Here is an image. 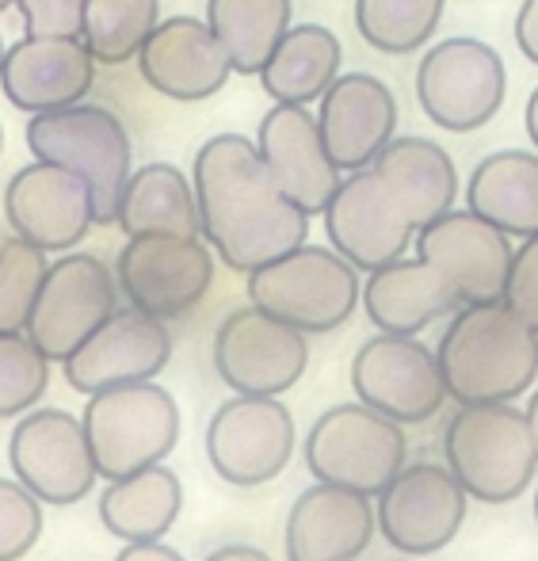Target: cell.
<instances>
[{"mask_svg":"<svg viewBox=\"0 0 538 561\" xmlns=\"http://www.w3.org/2000/svg\"><path fill=\"white\" fill-rule=\"evenodd\" d=\"M340 38L321 23H295L275 46L267 66L260 69V84L275 104H306L321 100L340 77Z\"/></svg>","mask_w":538,"mask_h":561,"instance_id":"29","label":"cell"},{"mask_svg":"<svg viewBox=\"0 0 538 561\" xmlns=\"http://www.w3.org/2000/svg\"><path fill=\"white\" fill-rule=\"evenodd\" d=\"M516 46L531 66H538V0H524L516 12Z\"/></svg>","mask_w":538,"mask_h":561,"instance_id":"39","label":"cell"},{"mask_svg":"<svg viewBox=\"0 0 538 561\" xmlns=\"http://www.w3.org/2000/svg\"><path fill=\"white\" fill-rule=\"evenodd\" d=\"M138 69L141 81L157 96L199 104V100H210L226 89L233 61H229L226 46L218 43L207 20L172 15V20L157 23V31L146 38L138 54Z\"/></svg>","mask_w":538,"mask_h":561,"instance_id":"20","label":"cell"},{"mask_svg":"<svg viewBox=\"0 0 538 561\" xmlns=\"http://www.w3.org/2000/svg\"><path fill=\"white\" fill-rule=\"evenodd\" d=\"M4 54H8V50H4V38H0V66H4Z\"/></svg>","mask_w":538,"mask_h":561,"instance_id":"44","label":"cell"},{"mask_svg":"<svg viewBox=\"0 0 538 561\" xmlns=\"http://www.w3.org/2000/svg\"><path fill=\"white\" fill-rule=\"evenodd\" d=\"M50 382V359L31 336L0 333V416L35 409Z\"/></svg>","mask_w":538,"mask_h":561,"instance_id":"35","label":"cell"},{"mask_svg":"<svg viewBox=\"0 0 538 561\" xmlns=\"http://www.w3.org/2000/svg\"><path fill=\"white\" fill-rule=\"evenodd\" d=\"M4 218L12 233L43 252H66L96 226V199L84 176L54 161L20 169L4 187Z\"/></svg>","mask_w":538,"mask_h":561,"instance_id":"17","label":"cell"},{"mask_svg":"<svg viewBox=\"0 0 538 561\" xmlns=\"http://www.w3.org/2000/svg\"><path fill=\"white\" fill-rule=\"evenodd\" d=\"M310 363V344L306 333L260 306L233 310L218 325L215 336V367L218 378L233 393H252V398H279Z\"/></svg>","mask_w":538,"mask_h":561,"instance_id":"10","label":"cell"},{"mask_svg":"<svg viewBox=\"0 0 538 561\" xmlns=\"http://www.w3.org/2000/svg\"><path fill=\"white\" fill-rule=\"evenodd\" d=\"M416 256L439 267L443 279L455 287L462 306L501 302L512 272V237L481 215L466 210H447L416 233Z\"/></svg>","mask_w":538,"mask_h":561,"instance_id":"18","label":"cell"},{"mask_svg":"<svg viewBox=\"0 0 538 561\" xmlns=\"http://www.w3.org/2000/svg\"><path fill=\"white\" fill-rule=\"evenodd\" d=\"M535 524H538V493H535Z\"/></svg>","mask_w":538,"mask_h":561,"instance_id":"47","label":"cell"},{"mask_svg":"<svg viewBox=\"0 0 538 561\" xmlns=\"http://www.w3.org/2000/svg\"><path fill=\"white\" fill-rule=\"evenodd\" d=\"M27 149L38 161H54L73 169L89 180L92 199H96V226L118 222L126 184H130V134L107 107L100 104H73L61 112L31 115L27 123Z\"/></svg>","mask_w":538,"mask_h":561,"instance_id":"5","label":"cell"},{"mask_svg":"<svg viewBox=\"0 0 538 561\" xmlns=\"http://www.w3.org/2000/svg\"><path fill=\"white\" fill-rule=\"evenodd\" d=\"M508 96V66L481 38L455 35L435 43L416 66V104L450 134L481 130Z\"/></svg>","mask_w":538,"mask_h":561,"instance_id":"7","label":"cell"},{"mask_svg":"<svg viewBox=\"0 0 538 561\" xmlns=\"http://www.w3.org/2000/svg\"><path fill=\"white\" fill-rule=\"evenodd\" d=\"M23 35L35 38H81L89 0H15Z\"/></svg>","mask_w":538,"mask_h":561,"instance_id":"37","label":"cell"},{"mask_svg":"<svg viewBox=\"0 0 538 561\" xmlns=\"http://www.w3.org/2000/svg\"><path fill=\"white\" fill-rule=\"evenodd\" d=\"M249 302L302 333H332L363 302L359 267L332 244H298L249 272Z\"/></svg>","mask_w":538,"mask_h":561,"instance_id":"4","label":"cell"},{"mask_svg":"<svg viewBox=\"0 0 538 561\" xmlns=\"http://www.w3.org/2000/svg\"><path fill=\"white\" fill-rule=\"evenodd\" d=\"M504 302L538 333V233L524 237V244H519L516 256H512Z\"/></svg>","mask_w":538,"mask_h":561,"instance_id":"38","label":"cell"},{"mask_svg":"<svg viewBox=\"0 0 538 561\" xmlns=\"http://www.w3.org/2000/svg\"><path fill=\"white\" fill-rule=\"evenodd\" d=\"M15 4V0H0V12H4V8H12Z\"/></svg>","mask_w":538,"mask_h":561,"instance_id":"45","label":"cell"},{"mask_svg":"<svg viewBox=\"0 0 538 561\" xmlns=\"http://www.w3.org/2000/svg\"><path fill=\"white\" fill-rule=\"evenodd\" d=\"M92 455L100 478L118 481L157 466L180 439V409L164 386L146 382L111 386L89 398L84 409Z\"/></svg>","mask_w":538,"mask_h":561,"instance_id":"6","label":"cell"},{"mask_svg":"<svg viewBox=\"0 0 538 561\" xmlns=\"http://www.w3.org/2000/svg\"><path fill=\"white\" fill-rule=\"evenodd\" d=\"M8 462L20 485L46 504H77L100 473L84 421L61 409H35L23 416L8 444Z\"/></svg>","mask_w":538,"mask_h":561,"instance_id":"16","label":"cell"},{"mask_svg":"<svg viewBox=\"0 0 538 561\" xmlns=\"http://www.w3.org/2000/svg\"><path fill=\"white\" fill-rule=\"evenodd\" d=\"M46 272H50V264H46V252L38 244L23 241L20 233L0 237V333L27 329Z\"/></svg>","mask_w":538,"mask_h":561,"instance_id":"34","label":"cell"},{"mask_svg":"<svg viewBox=\"0 0 538 561\" xmlns=\"http://www.w3.org/2000/svg\"><path fill=\"white\" fill-rule=\"evenodd\" d=\"M115 279L104 260L66 252L46 272L23 333L43 347L46 359L66 363L115 313Z\"/></svg>","mask_w":538,"mask_h":561,"instance_id":"14","label":"cell"},{"mask_svg":"<svg viewBox=\"0 0 538 561\" xmlns=\"http://www.w3.org/2000/svg\"><path fill=\"white\" fill-rule=\"evenodd\" d=\"M256 146L283 192L310 218L324 215L344 176H340V164L332 161L329 146H324L318 115H310L306 104H275L260 118Z\"/></svg>","mask_w":538,"mask_h":561,"instance_id":"22","label":"cell"},{"mask_svg":"<svg viewBox=\"0 0 538 561\" xmlns=\"http://www.w3.org/2000/svg\"><path fill=\"white\" fill-rule=\"evenodd\" d=\"M324 233L332 249L359 272H375L405 256L421 229L382 172L359 169L340 180L336 195L324 207Z\"/></svg>","mask_w":538,"mask_h":561,"instance_id":"9","label":"cell"},{"mask_svg":"<svg viewBox=\"0 0 538 561\" xmlns=\"http://www.w3.org/2000/svg\"><path fill=\"white\" fill-rule=\"evenodd\" d=\"M118 226H123L126 237H146V233L203 237L195 180H187L169 161H153L134 169L123 195V207H118Z\"/></svg>","mask_w":538,"mask_h":561,"instance_id":"28","label":"cell"},{"mask_svg":"<svg viewBox=\"0 0 538 561\" xmlns=\"http://www.w3.org/2000/svg\"><path fill=\"white\" fill-rule=\"evenodd\" d=\"M447 0H355L363 43L382 54H416L439 31Z\"/></svg>","mask_w":538,"mask_h":561,"instance_id":"33","label":"cell"},{"mask_svg":"<svg viewBox=\"0 0 538 561\" xmlns=\"http://www.w3.org/2000/svg\"><path fill=\"white\" fill-rule=\"evenodd\" d=\"M524 126H527V138H531V146L538 149V84H535L531 96H527V107H524Z\"/></svg>","mask_w":538,"mask_h":561,"instance_id":"42","label":"cell"},{"mask_svg":"<svg viewBox=\"0 0 538 561\" xmlns=\"http://www.w3.org/2000/svg\"><path fill=\"white\" fill-rule=\"evenodd\" d=\"M527 424H531V439H535V450H538V390L531 393V398H527Z\"/></svg>","mask_w":538,"mask_h":561,"instance_id":"43","label":"cell"},{"mask_svg":"<svg viewBox=\"0 0 538 561\" xmlns=\"http://www.w3.org/2000/svg\"><path fill=\"white\" fill-rule=\"evenodd\" d=\"M43 535L38 496L20 481L0 478V561H20Z\"/></svg>","mask_w":538,"mask_h":561,"instance_id":"36","label":"cell"},{"mask_svg":"<svg viewBox=\"0 0 538 561\" xmlns=\"http://www.w3.org/2000/svg\"><path fill=\"white\" fill-rule=\"evenodd\" d=\"M161 23V0H89L84 46L100 66H126Z\"/></svg>","mask_w":538,"mask_h":561,"instance_id":"32","label":"cell"},{"mask_svg":"<svg viewBox=\"0 0 538 561\" xmlns=\"http://www.w3.org/2000/svg\"><path fill=\"white\" fill-rule=\"evenodd\" d=\"M470 493L450 466L416 462L401 466L398 478L378 493V531L401 554H435L458 535Z\"/></svg>","mask_w":538,"mask_h":561,"instance_id":"15","label":"cell"},{"mask_svg":"<svg viewBox=\"0 0 538 561\" xmlns=\"http://www.w3.org/2000/svg\"><path fill=\"white\" fill-rule=\"evenodd\" d=\"M352 386L363 405L398 424H424L447 401L439 355L416 336L378 333L355 352Z\"/></svg>","mask_w":538,"mask_h":561,"instance_id":"11","label":"cell"},{"mask_svg":"<svg viewBox=\"0 0 538 561\" xmlns=\"http://www.w3.org/2000/svg\"><path fill=\"white\" fill-rule=\"evenodd\" d=\"M443 455L450 473L481 504H508L524 496L538 470L531 424L512 401L458 409L443 432Z\"/></svg>","mask_w":538,"mask_h":561,"instance_id":"3","label":"cell"},{"mask_svg":"<svg viewBox=\"0 0 538 561\" xmlns=\"http://www.w3.org/2000/svg\"><path fill=\"white\" fill-rule=\"evenodd\" d=\"M295 455V416L279 398L237 393L207 424V458L221 481L237 489L279 478Z\"/></svg>","mask_w":538,"mask_h":561,"instance_id":"13","label":"cell"},{"mask_svg":"<svg viewBox=\"0 0 538 561\" xmlns=\"http://www.w3.org/2000/svg\"><path fill=\"white\" fill-rule=\"evenodd\" d=\"M378 527L370 496L318 481L287 516V561H355Z\"/></svg>","mask_w":538,"mask_h":561,"instance_id":"24","label":"cell"},{"mask_svg":"<svg viewBox=\"0 0 538 561\" xmlns=\"http://www.w3.org/2000/svg\"><path fill=\"white\" fill-rule=\"evenodd\" d=\"M290 0H207V23L226 46L233 73L260 77L290 31Z\"/></svg>","mask_w":538,"mask_h":561,"instance_id":"31","label":"cell"},{"mask_svg":"<svg viewBox=\"0 0 538 561\" xmlns=\"http://www.w3.org/2000/svg\"><path fill=\"white\" fill-rule=\"evenodd\" d=\"M207 561H272V558H267L264 550L241 547V542H237V547H221V550H215V554H210Z\"/></svg>","mask_w":538,"mask_h":561,"instance_id":"41","label":"cell"},{"mask_svg":"<svg viewBox=\"0 0 538 561\" xmlns=\"http://www.w3.org/2000/svg\"><path fill=\"white\" fill-rule=\"evenodd\" d=\"M318 123L340 172H359L398 138V96L375 73H340L321 96Z\"/></svg>","mask_w":538,"mask_h":561,"instance_id":"23","label":"cell"},{"mask_svg":"<svg viewBox=\"0 0 538 561\" xmlns=\"http://www.w3.org/2000/svg\"><path fill=\"white\" fill-rule=\"evenodd\" d=\"M172 355V336L161 318L138 310H115L73 355L66 359V382L92 398L111 386L146 382L164 370Z\"/></svg>","mask_w":538,"mask_h":561,"instance_id":"19","label":"cell"},{"mask_svg":"<svg viewBox=\"0 0 538 561\" xmlns=\"http://www.w3.org/2000/svg\"><path fill=\"white\" fill-rule=\"evenodd\" d=\"M115 561H184V558L157 539V542H126V550Z\"/></svg>","mask_w":538,"mask_h":561,"instance_id":"40","label":"cell"},{"mask_svg":"<svg viewBox=\"0 0 538 561\" xmlns=\"http://www.w3.org/2000/svg\"><path fill=\"white\" fill-rule=\"evenodd\" d=\"M363 310L378 333L416 336L432 321L462 310V298L455 295L439 267H432L421 256H401L393 264H382L367 272L363 283Z\"/></svg>","mask_w":538,"mask_h":561,"instance_id":"25","label":"cell"},{"mask_svg":"<svg viewBox=\"0 0 538 561\" xmlns=\"http://www.w3.org/2000/svg\"><path fill=\"white\" fill-rule=\"evenodd\" d=\"M100 61L89 54L84 38H35L23 35L8 46L0 66V89L8 104L27 115L61 112L81 104L92 92Z\"/></svg>","mask_w":538,"mask_h":561,"instance_id":"21","label":"cell"},{"mask_svg":"<svg viewBox=\"0 0 538 561\" xmlns=\"http://www.w3.org/2000/svg\"><path fill=\"white\" fill-rule=\"evenodd\" d=\"M118 287L126 302L153 318H180L195 310L215 283V252L203 237L146 233L130 237L118 252Z\"/></svg>","mask_w":538,"mask_h":561,"instance_id":"12","label":"cell"},{"mask_svg":"<svg viewBox=\"0 0 538 561\" xmlns=\"http://www.w3.org/2000/svg\"><path fill=\"white\" fill-rule=\"evenodd\" d=\"M0 149H4V126H0Z\"/></svg>","mask_w":538,"mask_h":561,"instance_id":"46","label":"cell"},{"mask_svg":"<svg viewBox=\"0 0 538 561\" xmlns=\"http://www.w3.org/2000/svg\"><path fill=\"white\" fill-rule=\"evenodd\" d=\"M435 355L447 398L458 405L516 401L538 378V333L504 298L450 313Z\"/></svg>","mask_w":538,"mask_h":561,"instance_id":"2","label":"cell"},{"mask_svg":"<svg viewBox=\"0 0 538 561\" xmlns=\"http://www.w3.org/2000/svg\"><path fill=\"white\" fill-rule=\"evenodd\" d=\"M192 180L199 195L203 237L233 272L249 275L306 244L310 215L283 192L260 146L244 134H215L203 141Z\"/></svg>","mask_w":538,"mask_h":561,"instance_id":"1","label":"cell"},{"mask_svg":"<svg viewBox=\"0 0 538 561\" xmlns=\"http://www.w3.org/2000/svg\"><path fill=\"white\" fill-rule=\"evenodd\" d=\"M306 466L318 481L378 496L405 466V432L363 401L336 405L306 436Z\"/></svg>","mask_w":538,"mask_h":561,"instance_id":"8","label":"cell"},{"mask_svg":"<svg viewBox=\"0 0 538 561\" xmlns=\"http://www.w3.org/2000/svg\"><path fill=\"white\" fill-rule=\"evenodd\" d=\"M180 478L161 462L111 481L100 496V519L123 542H157L180 516Z\"/></svg>","mask_w":538,"mask_h":561,"instance_id":"30","label":"cell"},{"mask_svg":"<svg viewBox=\"0 0 538 561\" xmlns=\"http://www.w3.org/2000/svg\"><path fill=\"white\" fill-rule=\"evenodd\" d=\"M370 169H378L390 180L393 192L405 203L409 218L416 222V229L432 226L435 218L455 210L458 169L439 141L421 138V134H398V138L378 153V161L370 164Z\"/></svg>","mask_w":538,"mask_h":561,"instance_id":"27","label":"cell"},{"mask_svg":"<svg viewBox=\"0 0 538 561\" xmlns=\"http://www.w3.org/2000/svg\"><path fill=\"white\" fill-rule=\"evenodd\" d=\"M466 207L508 237L538 233V149H496L466 184Z\"/></svg>","mask_w":538,"mask_h":561,"instance_id":"26","label":"cell"}]
</instances>
